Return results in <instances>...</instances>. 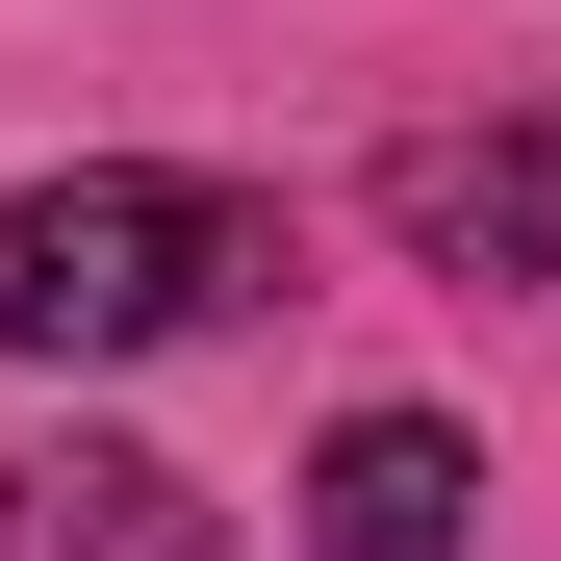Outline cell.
I'll list each match as a JSON object with an SVG mask.
<instances>
[{
    "instance_id": "obj_2",
    "label": "cell",
    "mask_w": 561,
    "mask_h": 561,
    "mask_svg": "<svg viewBox=\"0 0 561 561\" xmlns=\"http://www.w3.org/2000/svg\"><path fill=\"white\" fill-rule=\"evenodd\" d=\"M383 230H409V280H561V103H485V128H409L383 153Z\"/></svg>"
},
{
    "instance_id": "obj_4",
    "label": "cell",
    "mask_w": 561,
    "mask_h": 561,
    "mask_svg": "<svg viewBox=\"0 0 561 561\" xmlns=\"http://www.w3.org/2000/svg\"><path fill=\"white\" fill-rule=\"evenodd\" d=\"M0 561H205V485L128 434H26L0 459Z\"/></svg>"
},
{
    "instance_id": "obj_3",
    "label": "cell",
    "mask_w": 561,
    "mask_h": 561,
    "mask_svg": "<svg viewBox=\"0 0 561 561\" xmlns=\"http://www.w3.org/2000/svg\"><path fill=\"white\" fill-rule=\"evenodd\" d=\"M307 561H485V459H459L434 409H357L307 459Z\"/></svg>"
},
{
    "instance_id": "obj_1",
    "label": "cell",
    "mask_w": 561,
    "mask_h": 561,
    "mask_svg": "<svg viewBox=\"0 0 561 561\" xmlns=\"http://www.w3.org/2000/svg\"><path fill=\"white\" fill-rule=\"evenodd\" d=\"M255 280H280V205H230V179H153V153L0 179V357H179Z\"/></svg>"
}]
</instances>
